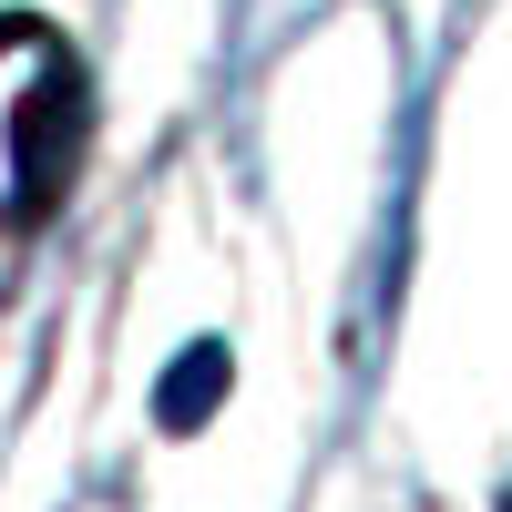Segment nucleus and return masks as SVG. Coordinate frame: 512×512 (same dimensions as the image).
I'll use <instances>...</instances> for the list:
<instances>
[{"mask_svg": "<svg viewBox=\"0 0 512 512\" xmlns=\"http://www.w3.org/2000/svg\"><path fill=\"white\" fill-rule=\"evenodd\" d=\"M185 369H195V379H175V390H164V431H185V420L216 410V390H226V349L205 338V349H185Z\"/></svg>", "mask_w": 512, "mask_h": 512, "instance_id": "f257e3e1", "label": "nucleus"}]
</instances>
